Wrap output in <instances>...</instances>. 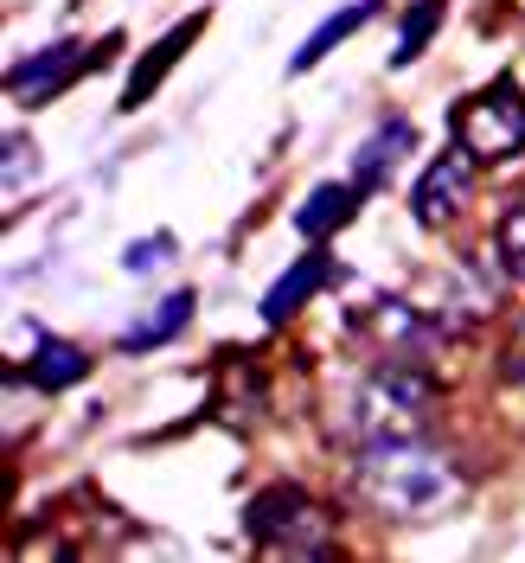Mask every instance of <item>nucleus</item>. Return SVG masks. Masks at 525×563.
I'll list each match as a JSON object with an SVG mask.
<instances>
[{
  "instance_id": "17",
  "label": "nucleus",
  "mask_w": 525,
  "mask_h": 563,
  "mask_svg": "<svg viewBox=\"0 0 525 563\" xmlns=\"http://www.w3.org/2000/svg\"><path fill=\"white\" fill-rule=\"evenodd\" d=\"M26 167H39V147L26 135H7V199H20V179Z\"/></svg>"
},
{
  "instance_id": "9",
  "label": "nucleus",
  "mask_w": 525,
  "mask_h": 563,
  "mask_svg": "<svg viewBox=\"0 0 525 563\" xmlns=\"http://www.w3.org/2000/svg\"><path fill=\"white\" fill-rule=\"evenodd\" d=\"M206 33V13H193V20H179V26H167V33L154 38L147 52H141V65L129 70V84H122V109H141L154 90H161V77L179 65V52L193 45V38Z\"/></svg>"
},
{
  "instance_id": "7",
  "label": "nucleus",
  "mask_w": 525,
  "mask_h": 563,
  "mask_svg": "<svg viewBox=\"0 0 525 563\" xmlns=\"http://www.w3.org/2000/svg\"><path fill=\"white\" fill-rule=\"evenodd\" d=\"M333 276H340V269H333V256H327V250L295 256V263H288L270 288H263V320H270V327H288V320L302 314V308H308V301H315Z\"/></svg>"
},
{
  "instance_id": "16",
  "label": "nucleus",
  "mask_w": 525,
  "mask_h": 563,
  "mask_svg": "<svg viewBox=\"0 0 525 563\" xmlns=\"http://www.w3.org/2000/svg\"><path fill=\"white\" fill-rule=\"evenodd\" d=\"M174 231H154V238H141V244H129L122 250V269H129V276H154V269H161V263H174Z\"/></svg>"
},
{
  "instance_id": "5",
  "label": "nucleus",
  "mask_w": 525,
  "mask_h": 563,
  "mask_svg": "<svg viewBox=\"0 0 525 563\" xmlns=\"http://www.w3.org/2000/svg\"><path fill=\"white\" fill-rule=\"evenodd\" d=\"M352 333L379 352V358H429V352L449 340V320L423 314L411 301H379V308H365V314L352 320Z\"/></svg>"
},
{
  "instance_id": "6",
  "label": "nucleus",
  "mask_w": 525,
  "mask_h": 563,
  "mask_svg": "<svg viewBox=\"0 0 525 563\" xmlns=\"http://www.w3.org/2000/svg\"><path fill=\"white\" fill-rule=\"evenodd\" d=\"M474 199V154L468 147H449L442 161H429L417 179V192H411V211H417L423 231H442V224H456L461 211Z\"/></svg>"
},
{
  "instance_id": "4",
  "label": "nucleus",
  "mask_w": 525,
  "mask_h": 563,
  "mask_svg": "<svg viewBox=\"0 0 525 563\" xmlns=\"http://www.w3.org/2000/svg\"><path fill=\"white\" fill-rule=\"evenodd\" d=\"M103 52V45H97ZM84 38H58V45H39V52H26V58H13L7 65V103L13 109H39V103H52L58 90H70L77 77L90 65H103Z\"/></svg>"
},
{
  "instance_id": "2",
  "label": "nucleus",
  "mask_w": 525,
  "mask_h": 563,
  "mask_svg": "<svg viewBox=\"0 0 525 563\" xmlns=\"http://www.w3.org/2000/svg\"><path fill=\"white\" fill-rule=\"evenodd\" d=\"M244 531L270 558H333V544H340L333 506H320L315 493L295 487V481H276V487L256 493L244 506Z\"/></svg>"
},
{
  "instance_id": "14",
  "label": "nucleus",
  "mask_w": 525,
  "mask_h": 563,
  "mask_svg": "<svg viewBox=\"0 0 525 563\" xmlns=\"http://www.w3.org/2000/svg\"><path fill=\"white\" fill-rule=\"evenodd\" d=\"M442 13H449V0H411L404 7V26H397V38H391V70H404V65H417L423 52H429V38L442 33Z\"/></svg>"
},
{
  "instance_id": "8",
  "label": "nucleus",
  "mask_w": 525,
  "mask_h": 563,
  "mask_svg": "<svg viewBox=\"0 0 525 563\" xmlns=\"http://www.w3.org/2000/svg\"><path fill=\"white\" fill-rule=\"evenodd\" d=\"M411 147H417V122H411V115H385L372 135L352 147V179H359L365 192H379V186L397 174V161H404Z\"/></svg>"
},
{
  "instance_id": "11",
  "label": "nucleus",
  "mask_w": 525,
  "mask_h": 563,
  "mask_svg": "<svg viewBox=\"0 0 525 563\" xmlns=\"http://www.w3.org/2000/svg\"><path fill=\"white\" fill-rule=\"evenodd\" d=\"M359 199H365V186H359V179H327V186H315V192L302 199L295 231H302L308 244H327L333 231H347L352 218H359Z\"/></svg>"
},
{
  "instance_id": "15",
  "label": "nucleus",
  "mask_w": 525,
  "mask_h": 563,
  "mask_svg": "<svg viewBox=\"0 0 525 563\" xmlns=\"http://www.w3.org/2000/svg\"><path fill=\"white\" fill-rule=\"evenodd\" d=\"M493 256L506 263V276L525 282V199L519 206H506V218L493 224Z\"/></svg>"
},
{
  "instance_id": "13",
  "label": "nucleus",
  "mask_w": 525,
  "mask_h": 563,
  "mask_svg": "<svg viewBox=\"0 0 525 563\" xmlns=\"http://www.w3.org/2000/svg\"><path fill=\"white\" fill-rule=\"evenodd\" d=\"M26 378L39 390H70L90 378V352L77 340H58V333H39L33 340V358H26Z\"/></svg>"
},
{
  "instance_id": "1",
  "label": "nucleus",
  "mask_w": 525,
  "mask_h": 563,
  "mask_svg": "<svg viewBox=\"0 0 525 563\" xmlns=\"http://www.w3.org/2000/svg\"><path fill=\"white\" fill-rule=\"evenodd\" d=\"M352 493L385 526H429V519L461 506L468 474H461L456 455L429 449L417 435H385V442H365L352 455Z\"/></svg>"
},
{
  "instance_id": "18",
  "label": "nucleus",
  "mask_w": 525,
  "mask_h": 563,
  "mask_svg": "<svg viewBox=\"0 0 525 563\" xmlns=\"http://www.w3.org/2000/svg\"><path fill=\"white\" fill-rule=\"evenodd\" d=\"M500 372H506L513 385H525V314L513 320V340H506V352H500Z\"/></svg>"
},
{
  "instance_id": "3",
  "label": "nucleus",
  "mask_w": 525,
  "mask_h": 563,
  "mask_svg": "<svg viewBox=\"0 0 525 563\" xmlns=\"http://www.w3.org/2000/svg\"><path fill=\"white\" fill-rule=\"evenodd\" d=\"M449 129H456V147L474 154V167L519 161L525 154V90H519V77H500V84H488V90L461 97Z\"/></svg>"
},
{
  "instance_id": "12",
  "label": "nucleus",
  "mask_w": 525,
  "mask_h": 563,
  "mask_svg": "<svg viewBox=\"0 0 525 563\" xmlns=\"http://www.w3.org/2000/svg\"><path fill=\"white\" fill-rule=\"evenodd\" d=\"M379 7H385V0H352V7H340V13H327V20H320L315 33H308L302 45H295V58H288V77L315 70L320 58L333 52V45H347V38L359 33V26H372V20H379Z\"/></svg>"
},
{
  "instance_id": "10",
  "label": "nucleus",
  "mask_w": 525,
  "mask_h": 563,
  "mask_svg": "<svg viewBox=\"0 0 525 563\" xmlns=\"http://www.w3.org/2000/svg\"><path fill=\"white\" fill-rule=\"evenodd\" d=\"M193 308H199V295H193V288H174V295H161L147 314L129 320V327L116 333V352H161L167 340H179V333L193 327Z\"/></svg>"
}]
</instances>
